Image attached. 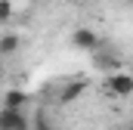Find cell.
I'll return each mask as SVG.
<instances>
[{
	"label": "cell",
	"mask_w": 133,
	"mask_h": 130,
	"mask_svg": "<svg viewBox=\"0 0 133 130\" xmlns=\"http://www.w3.org/2000/svg\"><path fill=\"white\" fill-rule=\"evenodd\" d=\"M105 93L115 96V99L133 96V74H127V71H108L105 74Z\"/></svg>",
	"instance_id": "cell-1"
},
{
	"label": "cell",
	"mask_w": 133,
	"mask_h": 130,
	"mask_svg": "<svg viewBox=\"0 0 133 130\" xmlns=\"http://www.w3.org/2000/svg\"><path fill=\"white\" fill-rule=\"evenodd\" d=\"M0 130H31L28 127V118H25V108H0Z\"/></svg>",
	"instance_id": "cell-2"
},
{
	"label": "cell",
	"mask_w": 133,
	"mask_h": 130,
	"mask_svg": "<svg viewBox=\"0 0 133 130\" xmlns=\"http://www.w3.org/2000/svg\"><path fill=\"white\" fill-rule=\"evenodd\" d=\"M71 43H74L77 50H87V53H96V50L102 47V37H99L96 31H93V28H77V31L71 34Z\"/></svg>",
	"instance_id": "cell-3"
},
{
	"label": "cell",
	"mask_w": 133,
	"mask_h": 130,
	"mask_svg": "<svg viewBox=\"0 0 133 130\" xmlns=\"http://www.w3.org/2000/svg\"><path fill=\"white\" fill-rule=\"evenodd\" d=\"M87 90V81L84 77H74V81H68L65 87H62V93H59V105H68V102H74V99L81 96Z\"/></svg>",
	"instance_id": "cell-4"
},
{
	"label": "cell",
	"mask_w": 133,
	"mask_h": 130,
	"mask_svg": "<svg viewBox=\"0 0 133 130\" xmlns=\"http://www.w3.org/2000/svg\"><path fill=\"white\" fill-rule=\"evenodd\" d=\"M93 62H96V68H99V71H121V59H118L115 53H105L102 47L93 53Z\"/></svg>",
	"instance_id": "cell-5"
},
{
	"label": "cell",
	"mask_w": 133,
	"mask_h": 130,
	"mask_svg": "<svg viewBox=\"0 0 133 130\" xmlns=\"http://www.w3.org/2000/svg\"><path fill=\"white\" fill-rule=\"evenodd\" d=\"M19 47H22V37H19V34H12V31L0 34V56H3V59L12 56V53H19Z\"/></svg>",
	"instance_id": "cell-6"
},
{
	"label": "cell",
	"mask_w": 133,
	"mask_h": 130,
	"mask_svg": "<svg viewBox=\"0 0 133 130\" xmlns=\"http://www.w3.org/2000/svg\"><path fill=\"white\" fill-rule=\"evenodd\" d=\"M3 105H6V108H25V105H28V93L19 90V87H12V90L3 93Z\"/></svg>",
	"instance_id": "cell-7"
},
{
	"label": "cell",
	"mask_w": 133,
	"mask_h": 130,
	"mask_svg": "<svg viewBox=\"0 0 133 130\" xmlns=\"http://www.w3.org/2000/svg\"><path fill=\"white\" fill-rule=\"evenodd\" d=\"M12 19V3L9 0H0V25H6Z\"/></svg>",
	"instance_id": "cell-8"
},
{
	"label": "cell",
	"mask_w": 133,
	"mask_h": 130,
	"mask_svg": "<svg viewBox=\"0 0 133 130\" xmlns=\"http://www.w3.org/2000/svg\"><path fill=\"white\" fill-rule=\"evenodd\" d=\"M3 74H6V65H3V56H0V81H3Z\"/></svg>",
	"instance_id": "cell-9"
},
{
	"label": "cell",
	"mask_w": 133,
	"mask_h": 130,
	"mask_svg": "<svg viewBox=\"0 0 133 130\" xmlns=\"http://www.w3.org/2000/svg\"><path fill=\"white\" fill-rule=\"evenodd\" d=\"M37 130H46V124H37Z\"/></svg>",
	"instance_id": "cell-10"
},
{
	"label": "cell",
	"mask_w": 133,
	"mask_h": 130,
	"mask_svg": "<svg viewBox=\"0 0 133 130\" xmlns=\"http://www.w3.org/2000/svg\"><path fill=\"white\" fill-rule=\"evenodd\" d=\"M84 3H93V0H84Z\"/></svg>",
	"instance_id": "cell-11"
},
{
	"label": "cell",
	"mask_w": 133,
	"mask_h": 130,
	"mask_svg": "<svg viewBox=\"0 0 133 130\" xmlns=\"http://www.w3.org/2000/svg\"><path fill=\"white\" fill-rule=\"evenodd\" d=\"M130 3H133V0H130Z\"/></svg>",
	"instance_id": "cell-12"
}]
</instances>
